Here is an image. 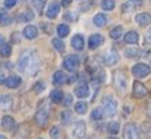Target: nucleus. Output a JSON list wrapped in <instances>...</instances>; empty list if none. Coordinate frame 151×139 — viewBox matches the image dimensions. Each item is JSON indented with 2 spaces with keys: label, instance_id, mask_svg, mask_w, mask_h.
Wrapping results in <instances>:
<instances>
[{
  "label": "nucleus",
  "instance_id": "1",
  "mask_svg": "<svg viewBox=\"0 0 151 139\" xmlns=\"http://www.w3.org/2000/svg\"><path fill=\"white\" fill-rule=\"evenodd\" d=\"M18 70L29 77H34L40 71V56L35 49H25L18 59Z\"/></svg>",
  "mask_w": 151,
  "mask_h": 139
},
{
  "label": "nucleus",
  "instance_id": "2",
  "mask_svg": "<svg viewBox=\"0 0 151 139\" xmlns=\"http://www.w3.org/2000/svg\"><path fill=\"white\" fill-rule=\"evenodd\" d=\"M48 120H49V105H48V101H41L38 109L35 112L34 122L40 127H45L48 124Z\"/></svg>",
  "mask_w": 151,
  "mask_h": 139
},
{
  "label": "nucleus",
  "instance_id": "3",
  "mask_svg": "<svg viewBox=\"0 0 151 139\" xmlns=\"http://www.w3.org/2000/svg\"><path fill=\"white\" fill-rule=\"evenodd\" d=\"M113 83H114V87L119 94H125L127 91V77L124 74L123 70H116L113 72Z\"/></svg>",
  "mask_w": 151,
  "mask_h": 139
},
{
  "label": "nucleus",
  "instance_id": "4",
  "mask_svg": "<svg viewBox=\"0 0 151 139\" xmlns=\"http://www.w3.org/2000/svg\"><path fill=\"white\" fill-rule=\"evenodd\" d=\"M102 108L105 111L106 116H114L117 111V101L112 97V96H106L104 100H102Z\"/></svg>",
  "mask_w": 151,
  "mask_h": 139
},
{
  "label": "nucleus",
  "instance_id": "5",
  "mask_svg": "<svg viewBox=\"0 0 151 139\" xmlns=\"http://www.w3.org/2000/svg\"><path fill=\"white\" fill-rule=\"evenodd\" d=\"M124 139H140V130L135 123H128L124 127Z\"/></svg>",
  "mask_w": 151,
  "mask_h": 139
},
{
  "label": "nucleus",
  "instance_id": "6",
  "mask_svg": "<svg viewBox=\"0 0 151 139\" xmlns=\"http://www.w3.org/2000/svg\"><path fill=\"white\" fill-rule=\"evenodd\" d=\"M81 66V59L76 55H70L68 57H65L63 62V67L70 72H75L78 70V67Z\"/></svg>",
  "mask_w": 151,
  "mask_h": 139
},
{
  "label": "nucleus",
  "instance_id": "7",
  "mask_svg": "<svg viewBox=\"0 0 151 139\" xmlns=\"http://www.w3.org/2000/svg\"><path fill=\"white\" fill-rule=\"evenodd\" d=\"M132 74L136 78H146L151 74V67L144 64V63H137L132 67Z\"/></svg>",
  "mask_w": 151,
  "mask_h": 139
},
{
  "label": "nucleus",
  "instance_id": "8",
  "mask_svg": "<svg viewBox=\"0 0 151 139\" xmlns=\"http://www.w3.org/2000/svg\"><path fill=\"white\" fill-rule=\"evenodd\" d=\"M86 123L83 122V120H78L76 123H75V127L74 130H72V136H74L75 139H83L84 136H86Z\"/></svg>",
  "mask_w": 151,
  "mask_h": 139
},
{
  "label": "nucleus",
  "instance_id": "9",
  "mask_svg": "<svg viewBox=\"0 0 151 139\" xmlns=\"http://www.w3.org/2000/svg\"><path fill=\"white\" fill-rule=\"evenodd\" d=\"M75 96L78 98H87L90 96V87L86 82H81L75 87Z\"/></svg>",
  "mask_w": 151,
  "mask_h": 139
},
{
  "label": "nucleus",
  "instance_id": "10",
  "mask_svg": "<svg viewBox=\"0 0 151 139\" xmlns=\"http://www.w3.org/2000/svg\"><path fill=\"white\" fill-rule=\"evenodd\" d=\"M104 41H105V38H104V35L102 34H91L90 37H88V48L90 49H97L99 48V46L104 44Z\"/></svg>",
  "mask_w": 151,
  "mask_h": 139
},
{
  "label": "nucleus",
  "instance_id": "11",
  "mask_svg": "<svg viewBox=\"0 0 151 139\" xmlns=\"http://www.w3.org/2000/svg\"><path fill=\"white\" fill-rule=\"evenodd\" d=\"M132 93H134V97L140 98V97H144V96L148 93V89L144 86L143 83H140L139 80H135V82H134V90H132Z\"/></svg>",
  "mask_w": 151,
  "mask_h": 139
},
{
  "label": "nucleus",
  "instance_id": "12",
  "mask_svg": "<svg viewBox=\"0 0 151 139\" xmlns=\"http://www.w3.org/2000/svg\"><path fill=\"white\" fill-rule=\"evenodd\" d=\"M135 21H136V23L140 28H146V26H148L151 23V14H148V12H140V14H137L135 17Z\"/></svg>",
  "mask_w": 151,
  "mask_h": 139
},
{
  "label": "nucleus",
  "instance_id": "13",
  "mask_svg": "<svg viewBox=\"0 0 151 139\" xmlns=\"http://www.w3.org/2000/svg\"><path fill=\"white\" fill-rule=\"evenodd\" d=\"M60 12V3L59 1H52V3L48 6V10H46V17L49 18V19H55V18L59 15Z\"/></svg>",
  "mask_w": 151,
  "mask_h": 139
},
{
  "label": "nucleus",
  "instance_id": "14",
  "mask_svg": "<svg viewBox=\"0 0 151 139\" xmlns=\"http://www.w3.org/2000/svg\"><path fill=\"white\" fill-rule=\"evenodd\" d=\"M11 106H12V97L8 94H0V109L10 111Z\"/></svg>",
  "mask_w": 151,
  "mask_h": 139
},
{
  "label": "nucleus",
  "instance_id": "15",
  "mask_svg": "<svg viewBox=\"0 0 151 139\" xmlns=\"http://www.w3.org/2000/svg\"><path fill=\"white\" fill-rule=\"evenodd\" d=\"M68 77L63 71H56V72L53 74V78H52V82L53 85H56V86H60V85H64L68 82Z\"/></svg>",
  "mask_w": 151,
  "mask_h": 139
},
{
  "label": "nucleus",
  "instance_id": "16",
  "mask_svg": "<svg viewBox=\"0 0 151 139\" xmlns=\"http://www.w3.org/2000/svg\"><path fill=\"white\" fill-rule=\"evenodd\" d=\"M21 83H22V79H21V77H18V75H11V77L6 78V80H4V85H6L8 89H17Z\"/></svg>",
  "mask_w": 151,
  "mask_h": 139
},
{
  "label": "nucleus",
  "instance_id": "17",
  "mask_svg": "<svg viewBox=\"0 0 151 139\" xmlns=\"http://www.w3.org/2000/svg\"><path fill=\"white\" fill-rule=\"evenodd\" d=\"M119 52L117 51H114V49H112L110 52H108V55H106L105 57V64H108V66H114V64H117L119 63Z\"/></svg>",
  "mask_w": 151,
  "mask_h": 139
},
{
  "label": "nucleus",
  "instance_id": "18",
  "mask_svg": "<svg viewBox=\"0 0 151 139\" xmlns=\"http://www.w3.org/2000/svg\"><path fill=\"white\" fill-rule=\"evenodd\" d=\"M143 4V0H128L125 4L123 6V11L124 12H129L132 10H136Z\"/></svg>",
  "mask_w": 151,
  "mask_h": 139
},
{
  "label": "nucleus",
  "instance_id": "19",
  "mask_svg": "<svg viewBox=\"0 0 151 139\" xmlns=\"http://www.w3.org/2000/svg\"><path fill=\"white\" fill-rule=\"evenodd\" d=\"M23 35H25V38L27 40H34L37 35H38V29L33 26V25H29L23 29Z\"/></svg>",
  "mask_w": 151,
  "mask_h": 139
},
{
  "label": "nucleus",
  "instance_id": "20",
  "mask_svg": "<svg viewBox=\"0 0 151 139\" xmlns=\"http://www.w3.org/2000/svg\"><path fill=\"white\" fill-rule=\"evenodd\" d=\"M71 45H72V48L75 51H82L84 46V38L81 34H75L72 37V40H71Z\"/></svg>",
  "mask_w": 151,
  "mask_h": 139
},
{
  "label": "nucleus",
  "instance_id": "21",
  "mask_svg": "<svg viewBox=\"0 0 151 139\" xmlns=\"http://www.w3.org/2000/svg\"><path fill=\"white\" fill-rule=\"evenodd\" d=\"M124 41L127 44H137L139 42V34H137V31L135 30H131L128 33L124 34Z\"/></svg>",
  "mask_w": 151,
  "mask_h": 139
},
{
  "label": "nucleus",
  "instance_id": "22",
  "mask_svg": "<svg viewBox=\"0 0 151 139\" xmlns=\"http://www.w3.org/2000/svg\"><path fill=\"white\" fill-rule=\"evenodd\" d=\"M34 19V12L30 10H26V11H22L19 17H18V21L22 22V23H27V22H32Z\"/></svg>",
  "mask_w": 151,
  "mask_h": 139
},
{
  "label": "nucleus",
  "instance_id": "23",
  "mask_svg": "<svg viewBox=\"0 0 151 139\" xmlns=\"http://www.w3.org/2000/svg\"><path fill=\"white\" fill-rule=\"evenodd\" d=\"M50 101L55 102V104H60L63 102V98H64V93L60 89H55V90L50 91V96H49Z\"/></svg>",
  "mask_w": 151,
  "mask_h": 139
},
{
  "label": "nucleus",
  "instance_id": "24",
  "mask_svg": "<svg viewBox=\"0 0 151 139\" xmlns=\"http://www.w3.org/2000/svg\"><path fill=\"white\" fill-rule=\"evenodd\" d=\"M1 125L6 131H12L15 128V120L11 116H4L1 119Z\"/></svg>",
  "mask_w": 151,
  "mask_h": 139
},
{
  "label": "nucleus",
  "instance_id": "25",
  "mask_svg": "<svg viewBox=\"0 0 151 139\" xmlns=\"http://www.w3.org/2000/svg\"><path fill=\"white\" fill-rule=\"evenodd\" d=\"M12 23V18L8 15V12L4 8H0V25L1 26H8Z\"/></svg>",
  "mask_w": 151,
  "mask_h": 139
},
{
  "label": "nucleus",
  "instance_id": "26",
  "mask_svg": "<svg viewBox=\"0 0 151 139\" xmlns=\"http://www.w3.org/2000/svg\"><path fill=\"white\" fill-rule=\"evenodd\" d=\"M93 22H94L95 26H98V28H104V26L106 25V22H108V17H106L105 14L99 12V14H97L94 18H93Z\"/></svg>",
  "mask_w": 151,
  "mask_h": 139
},
{
  "label": "nucleus",
  "instance_id": "27",
  "mask_svg": "<svg viewBox=\"0 0 151 139\" xmlns=\"http://www.w3.org/2000/svg\"><path fill=\"white\" fill-rule=\"evenodd\" d=\"M72 117H74V115H72L71 111H63L61 115H60V122H61L63 125H68L72 122Z\"/></svg>",
  "mask_w": 151,
  "mask_h": 139
},
{
  "label": "nucleus",
  "instance_id": "28",
  "mask_svg": "<svg viewBox=\"0 0 151 139\" xmlns=\"http://www.w3.org/2000/svg\"><path fill=\"white\" fill-rule=\"evenodd\" d=\"M110 38H113V40H120L121 37H123V34H124V29H123V26H114V28L110 30Z\"/></svg>",
  "mask_w": 151,
  "mask_h": 139
},
{
  "label": "nucleus",
  "instance_id": "29",
  "mask_svg": "<svg viewBox=\"0 0 151 139\" xmlns=\"http://www.w3.org/2000/svg\"><path fill=\"white\" fill-rule=\"evenodd\" d=\"M57 34H59L60 38H64V37H67L70 34V26L65 23H61L57 26Z\"/></svg>",
  "mask_w": 151,
  "mask_h": 139
},
{
  "label": "nucleus",
  "instance_id": "30",
  "mask_svg": "<svg viewBox=\"0 0 151 139\" xmlns=\"http://www.w3.org/2000/svg\"><path fill=\"white\" fill-rule=\"evenodd\" d=\"M124 55L128 59H134V57H137V56H142V51L137 48H129V49H125Z\"/></svg>",
  "mask_w": 151,
  "mask_h": 139
},
{
  "label": "nucleus",
  "instance_id": "31",
  "mask_svg": "<svg viewBox=\"0 0 151 139\" xmlns=\"http://www.w3.org/2000/svg\"><path fill=\"white\" fill-rule=\"evenodd\" d=\"M106 131L109 132V134H112V135L119 134V131H120V123L119 122H110L109 124H108V127H106Z\"/></svg>",
  "mask_w": 151,
  "mask_h": 139
},
{
  "label": "nucleus",
  "instance_id": "32",
  "mask_svg": "<svg viewBox=\"0 0 151 139\" xmlns=\"http://www.w3.org/2000/svg\"><path fill=\"white\" fill-rule=\"evenodd\" d=\"M104 111H102L101 108H95V109H93V112H91V119L94 120V122H101L102 119H104Z\"/></svg>",
  "mask_w": 151,
  "mask_h": 139
},
{
  "label": "nucleus",
  "instance_id": "33",
  "mask_svg": "<svg viewBox=\"0 0 151 139\" xmlns=\"http://www.w3.org/2000/svg\"><path fill=\"white\" fill-rule=\"evenodd\" d=\"M32 4H33V7L37 10L38 14H42L44 7H45V4H46V0H33Z\"/></svg>",
  "mask_w": 151,
  "mask_h": 139
},
{
  "label": "nucleus",
  "instance_id": "34",
  "mask_svg": "<svg viewBox=\"0 0 151 139\" xmlns=\"http://www.w3.org/2000/svg\"><path fill=\"white\" fill-rule=\"evenodd\" d=\"M75 111H76V113H79V115L86 113V111H87V102H84V101L76 102V104H75Z\"/></svg>",
  "mask_w": 151,
  "mask_h": 139
},
{
  "label": "nucleus",
  "instance_id": "35",
  "mask_svg": "<svg viewBox=\"0 0 151 139\" xmlns=\"http://www.w3.org/2000/svg\"><path fill=\"white\" fill-rule=\"evenodd\" d=\"M52 45H53V48L56 49V51H59V52H64V49H65V45H64V42L61 41V38H53Z\"/></svg>",
  "mask_w": 151,
  "mask_h": 139
},
{
  "label": "nucleus",
  "instance_id": "36",
  "mask_svg": "<svg viewBox=\"0 0 151 139\" xmlns=\"http://www.w3.org/2000/svg\"><path fill=\"white\" fill-rule=\"evenodd\" d=\"M114 6H116L114 0H102L101 1V7L105 11H112L114 8Z\"/></svg>",
  "mask_w": 151,
  "mask_h": 139
},
{
  "label": "nucleus",
  "instance_id": "37",
  "mask_svg": "<svg viewBox=\"0 0 151 139\" xmlns=\"http://www.w3.org/2000/svg\"><path fill=\"white\" fill-rule=\"evenodd\" d=\"M12 52V48H11L10 44H4L1 48H0V56H3V57H8Z\"/></svg>",
  "mask_w": 151,
  "mask_h": 139
},
{
  "label": "nucleus",
  "instance_id": "38",
  "mask_svg": "<svg viewBox=\"0 0 151 139\" xmlns=\"http://www.w3.org/2000/svg\"><path fill=\"white\" fill-rule=\"evenodd\" d=\"M142 131L144 132L146 139H151V123H144L142 125Z\"/></svg>",
  "mask_w": 151,
  "mask_h": 139
},
{
  "label": "nucleus",
  "instance_id": "39",
  "mask_svg": "<svg viewBox=\"0 0 151 139\" xmlns=\"http://www.w3.org/2000/svg\"><path fill=\"white\" fill-rule=\"evenodd\" d=\"M33 89H34V93L40 94V93H42V91L45 90V83H44L42 80H38L37 83H34V86H33Z\"/></svg>",
  "mask_w": 151,
  "mask_h": 139
},
{
  "label": "nucleus",
  "instance_id": "40",
  "mask_svg": "<svg viewBox=\"0 0 151 139\" xmlns=\"http://www.w3.org/2000/svg\"><path fill=\"white\" fill-rule=\"evenodd\" d=\"M49 135H50V138H53V139L59 138V135H60V128H59V127H57V125H55V127H52V128H50Z\"/></svg>",
  "mask_w": 151,
  "mask_h": 139
},
{
  "label": "nucleus",
  "instance_id": "41",
  "mask_svg": "<svg viewBox=\"0 0 151 139\" xmlns=\"http://www.w3.org/2000/svg\"><path fill=\"white\" fill-rule=\"evenodd\" d=\"M64 19L65 21H76L78 14H75V12H65L64 14Z\"/></svg>",
  "mask_w": 151,
  "mask_h": 139
},
{
  "label": "nucleus",
  "instance_id": "42",
  "mask_svg": "<svg viewBox=\"0 0 151 139\" xmlns=\"http://www.w3.org/2000/svg\"><path fill=\"white\" fill-rule=\"evenodd\" d=\"M63 104L65 105V106H70V105L72 104V96H71V94H65V96H64Z\"/></svg>",
  "mask_w": 151,
  "mask_h": 139
},
{
  "label": "nucleus",
  "instance_id": "43",
  "mask_svg": "<svg viewBox=\"0 0 151 139\" xmlns=\"http://www.w3.org/2000/svg\"><path fill=\"white\" fill-rule=\"evenodd\" d=\"M17 1H18V0H4V7H6V8H12V7H15Z\"/></svg>",
  "mask_w": 151,
  "mask_h": 139
},
{
  "label": "nucleus",
  "instance_id": "44",
  "mask_svg": "<svg viewBox=\"0 0 151 139\" xmlns=\"http://www.w3.org/2000/svg\"><path fill=\"white\" fill-rule=\"evenodd\" d=\"M41 28H44V30H45V33H48V34H52V28H50L49 25L42 23V25H41Z\"/></svg>",
  "mask_w": 151,
  "mask_h": 139
},
{
  "label": "nucleus",
  "instance_id": "45",
  "mask_svg": "<svg viewBox=\"0 0 151 139\" xmlns=\"http://www.w3.org/2000/svg\"><path fill=\"white\" fill-rule=\"evenodd\" d=\"M146 41H147L148 44H151V29L147 31V34H146Z\"/></svg>",
  "mask_w": 151,
  "mask_h": 139
},
{
  "label": "nucleus",
  "instance_id": "46",
  "mask_svg": "<svg viewBox=\"0 0 151 139\" xmlns=\"http://www.w3.org/2000/svg\"><path fill=\"white\" fill-rule=\"evenodd\" d=\"M61 4H63L64 7H68L71 4V0H61Z\"/></svg>",
  "mask_w": 151,
  "mask_h": 139
},
{
  "label": "nucleus",
  "instance_id": "47",
  "mask_svg": "<svg viewBox=\"0 0 151 139\" xmlns=\"http://www.w3.org/2000/svg\"><path fill=\"white\" fill-rule=\"evenodd\" d=\"M4 78H6V77H4V72H3V71H0V83H3L4 80H6Z\"/></svg>",
  "mask_w": 151,
  "mask_h": 139
},
{
  "label": "nucleus",
  "instance_id": "48",
  "mask_svg": "<svg viewBox=\"0 0 151 139\" xmlns=\"http://www.w3.org/2000/svg\"><path fill=\"white\" fill-rule=\"evenodd\" d=\"M147 115H148V116H150V117H151V102H150V104L147 105Z\"/></svg>",
  "mask_w": 151,
  "mask_h": 139
},
{
  "label": "nucleus",
  "instance_id": "49",
  "mask_svg": "<svg viewBox=\"0 0 151 139\" xmlns=\"http://www.w3.org/2000/svg\"><path fill=\"white\" fill-rule=\"evenodd\" d=\"M4 45V37L1 34H0V48H1V46Z\"/></svg>",
  "mask_w": 151,
  "mask_h": 139
},
{
  "label": "nucleus",
  "instance_id": "50",
  "mask_svg": "<svg viewBox=\"0 0 151 139\" xmlns=\"http://www.w3.org/2000/svg\"><path fill=\"white\" fill-rule=\"evenodd\" d=\"M6 66H7V68H8V70H11V68H12V64H11V63H7Z\"/></svg>",
  "mask_w": 151,
  "mask_h": 139
},
{
  "label": "nucleus",
  "instance_id": "51",
  "mask_svg": "<svg viewBox=\"0 0 151 139\" xmlns=\"http://www.w3.org/2000/svg\"><path fill=\"white\" fill-rule=\"evenodd\" d=\"M0 139H7V138H6L4 135H0Z\"/></svg>",
  "mask_w": 151,
  "mask_h": 139
},
{
  "label": "nucleus",
  "instance_id": "52",
  "mask_svg": "<svg viewBox=\"0 0 151 139\" xmlns=\"http://www.w3.org/2000/svg\"><path fill=\"white\" fill-rule=\"evenodd\" d=\"M108 139H117V138H113V136H112V138H108Z\"/></svg>",
  "mask_w": 151,
  "mask_h": 139
},
{
  "label": "nucleus",
  "instance_id": "53",
  "mask_svg": "<svg viewBox=\"0 0 151 139\" xmlns=\"http://www.w3.org/2000/svg\"><path fill=\"white\" fill-rule=\"evenodd\" d=\"M40 139H41V138H40Z\"/></svg>",
  "mask_w": 151,
  "mask_h": 139
}]
</instances>
